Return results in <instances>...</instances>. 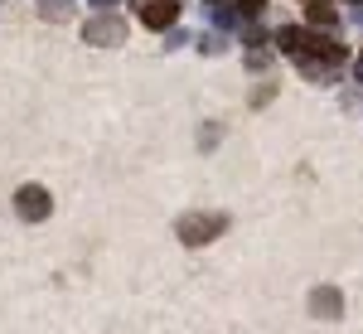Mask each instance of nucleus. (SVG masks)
<instances>
[{"label": "nucleus", "instance_id": "f257e3e1", "mask_svg": "<svg viewBox=\"0 0 363 334\" xmlns=\"http://www.w3.org/2000/svg\"><path fill=\"white\" fill-rule=\"evenodd\" d=\"M223 228H228V213H184V218L174 223V233H179L184 247H203V243H213Z\"/></svg>", "mask_w": 363, "mask_h": 334}, {"label": "nucleus", "instance_id": "f03ea898", "mask_svg": "<svg viewBox=\"0 0 363 334\" xmlns=\"http://www.w3.org/2000/svg\"><path fill=\"white\" fill-rule=\"evenodd\" d=\"M49 208H54V199H49V189H39V184H25V189L15 194V213L25 223H44Z\"/></svg>", "mask_w": 363, "mask_h": 334}, {"label": "nucleus", "instance_id": "7ed1b4c3", "mask_svg": "<svg viewBox=\"0 0 363 334\" xmlns=\"http://www.w3.org/2000/svg\"><path fill=\"white\" fill-rule=\"evenodd\" d=\"M310 315H315V320H339V315H344L339 286H315V291H310Z\"/></svg>", "mask_w": 363, "mask_h": 334}, {"label": "nucleus", "instance_id": "20e7f679", "mask_svg": "<svg viewBox=\"0 0 363 334\" xmlns=\"http://www.w3.org/2000/svg\"><path fill=\"white\" fill-rule=\"evenodd\" d=\"M140 20L150 29H169L174 25V0H145L140 5Z\"/></svg>", "mask_w": 363, "mask_h": 334}, {"label": "nucleus", "instance_id": "39448f33", "mask_svg": "<svg viewBox=\"0 0 363 334\" xmlns=\"http://www.w3.org/2000/svg\"><path fill=\"white\" fill-rule=\"evenodd\" d=\"M83 34H87V44H121L126 25H121V20H92Z\"/></svg>", "mask_w": 363, "mask_h": 334}, {"label": "nucleus", "instance_id": "423d86ee", "mask_svg": "<svg viewBox=\"0 0 363 334\" xmlns=\"http://www.w3.org/2000/svg\"><path fill=\"white\" fill-rule=\"evenodd\" d=\"M310 25H335V10H330L325 0H315V5H310Z\"/></svg>", "mask_w": 363, "mask_h": 334}, {"label": "nucleus", "instance_id": "0eeeda50", "mask_svg": "<svg viewBox=\"0 0 363 334\" xmlns=\"http://www.w3.org/2000/svg\"><path fill=\"white\" fill-rule=\"evenodd\" d=\"M262 10H267V0H238V15H242V20H257Z\"/></svg>", "mask_w": 363, "mask_h": 334}, {"label": "nucleus", "instance_id": "6e6552de", "mask_svg": "<svg viewBox=\"0 0 363 334\" xmlns=\"http://www.w3.org/2000/svg\"><path fill=\"white\" fill-rule=\"evenodd\" d=\"M97 5H112V0H97Z\"/></svg>", "mask_w": 363, "mask_h": 334}, {"label": "nucleus", "instance_id": "1a4fd4ad", "mask_svg": "<svg viewBox=\"0 0 363 334\" xmlns=\"http://www.w3.org/2000/svg\"><path fill=\"white\" fill-rule=\"evenodd\" d=\"M359 73H363V58H359Z\"/></svg>", "mask_w": 363, "mask_h": 334}]
</instances>
